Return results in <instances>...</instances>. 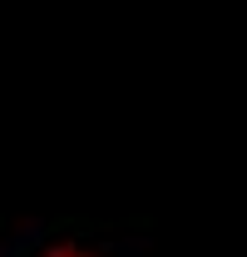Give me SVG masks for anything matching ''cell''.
<instances>
[{"label":"cell","instance_id":"1","mask_svg":"<svg viewBox=\"0 0 247 257\" xmlns=\"http://www.w3.org/2000/svg\"><path fill=\"white\" fill-rule=\"evenodd\" d=\"M0 257H149V237L119 223L45 218V223H25L15 237H5Z\"/></svg>","mask_w":247,"mask_h":257}]
</instances>
